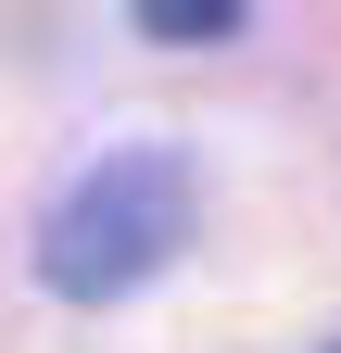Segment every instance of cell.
Listing matches in <instances>:
<instances>
[{
    "mask_svg": "<svg viewBox=\"0 0 341 353\" xmlns=\"http://www.w3.org/2000/svg\"><path fill=\"white\" fill-rule=\"evenodd\" d=\"M190 214H202L190 164L164 152V139H126V152H101V164L51 202L38 278H51L64 303H126V290H152L164 265L190 252Z\"/></svg>",
    "mask_w": 341,
    "mask_h": 353,
    "instance_id": "1",
    "label": "cell"
},
{
    "mask_svg": "<svg viewBox=\"0 0 341 353\" xmlns=\"http://www.w3.org/2000/svg\"><path fill=\"white\" fill-rule=\"evenodd\" d=\"M228 26H240V0H139V38H164V51H202Z\"/></svg>",
    "mask_w": 341,
    "mask_h": 353,
    "instance_id": "2",
    "label": "cell"
},
{
    "mask_svg": "<svg viewBox=\"0 0 341 353\" xmlns=\"http://www.w3.org/2000/svg\"><path fill=\"white\" fill-rule=\"evenodd\" d=\"M329 353H341V341H329Z\"/></svg>",
    "mask_w": 341,
    "mask_h": 353,
    "instance_id": "3",
    "label": "cell"
}]
</instances>
